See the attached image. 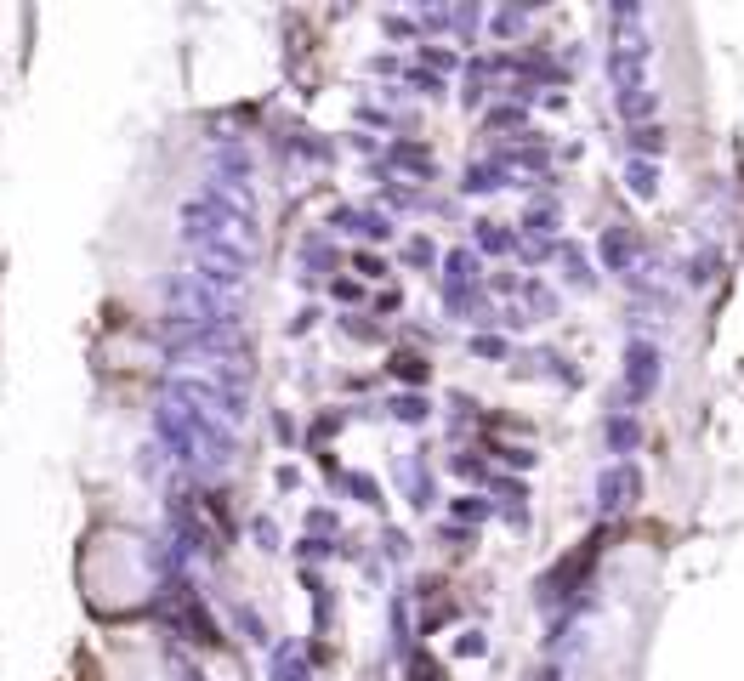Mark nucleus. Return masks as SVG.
Wrapping results in <instances>:
<instances>
[{"label": "nucleus", "mask_w": 744, "mask_h": 681, "mask_svg": "<svg viewBox=\"0 0 744 681\" xmlns=\"http://www.w3.org/2000/svg\"><path fill=\"white\" fill-rule=\"evenodd\" d=\"M625 182H631V193H637V199H654V188H659V165H654V159H631Z\"/></svg>", "instance_id": "39448f33"}, {"label": "nucleus", "mask_w": 744, "mask_h": 681, "mask_svg": "<svg viewBox=\"0 0 744 681\" xmlns=\"http://www.w3.org/2000/svg\"><path fill=\"white\" fill-rule=\"evenodd\" d=\"M614 443H620V449H631V443H637V420H620V426H614Z\"/></svg>", "instance_id": "0eeeda50"}, {"label": "nucleus", "mask_w": 744, "mask_h": 681, "mask_svg": "<svg viewBox=\"0 0 744 681\" xmlns=\"http://www.w3.org/2000/svg\"><path fill=\"white\" fill-rule=\"evenodd\" d=\"M648 63H654V40L642 23H625L620 40L608 46V74H614V86L620 91H642L648 86Z\"/></svg>", "instance_id": "f257e3e1"}, {"label": "nucleus", "mask_w": 744, "mask_h": 681, "mask_svg": "<svg viewBox=\"0 0 744 681\" xmlns=\"http://www.w3.org/2000/svg\"><path fill=\"white\" fill-rule=\"evenodd\" d=\"M631 148H637L642 159L659 154V148H665V131H659V125H637V131H631Z\"/></svg>", "instance_id": "423d86ee"}, {"label": "nucleus", "mask_w": 744, "mask_h": 681, "mask_svg": "<svg viewBox=\"0 0 744 681\" xmlns=\"http://www.w3.org/2000/svg\"><path fill=\"white\" fill-rule=\"evenodd\" d=\"M659 386V352L648 347V341H631V398H648Z\"/></svg>", "instance_id": "7ed1b4c3"}, {"label": "nucleus", "mask_w": 744, "mask_h": 681, "mask_svg": "<svg viewBox=\"0 0 744 681\" xmlns=\"http://www.w3.org/2000/svg\"><path fill=\"white\" fill-rule=\"evenodd\" d=\"M597 494H603V511H631L642 500V472L637 466H614V472H603Z\"/></svg>", "instance_id": "f03ea898"}, {"label": "nucleus", "mask_w": 744, "mask_h": 681, "mask_svg": "<svg viewBox=\"0 0 744 681\" xmlns=\"http://www.w3.org/2000/svg\"><path fill=\"white\" fill-rule=\"evenodd\" d=\"M620 108H625V120L648 125V114L659 108V91H654V86H642V91H620Z\"/></svg>", "instance_id": "20e7f679"}]
</instances>
